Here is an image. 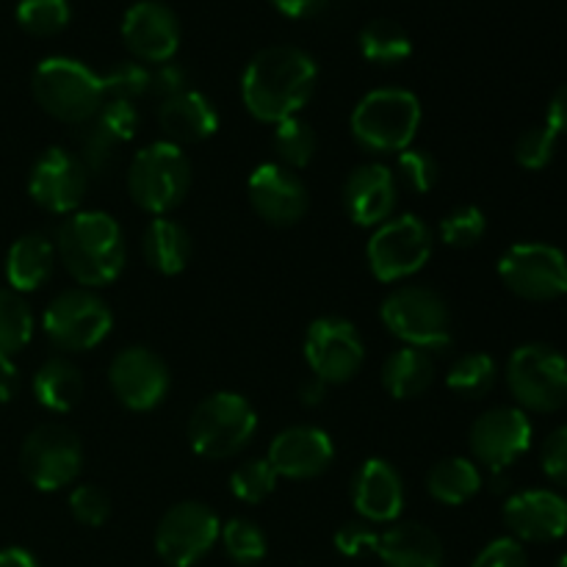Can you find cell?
<instances>
[{
  "label": "cell",
  "instance_id": "6da1fadb",
  "mask_svg": "<svg viewBox=\"0 0 567 567\" xmlns=\"http://www.w3.org/2000/svg\"><path fill=\"white\" fill-rule=\"evenodd\" d=\"M319 66L293 44H271L249 59L241 75V100L255 120L280 125L310 103Z\"/></svg>",
  "mask_w": 567,
  "mask_h": 567
},
{
  "label": "cell",
  "instance_id": "7a4b0ae2",
  "mask_svg": "<svg viewBox=\"0 0 567 567\" xmlns=\"http://www.w3.org/2000/svg\"><path fill=\"white\" fill-rule=\"evenodd\" d=\"M55 252L81 288L111 286L125 269V236L114 216L75 210L55 236Z\"/></svg>",
  "mask_w": 567,
  "mask_h": 567
},
{
  "label": "cell",
  "instance_id": "3957f363",
  "mask_svg": "<svg viewBox=\"0 0 567 567\" xmlns=\"http://www.w3.org/2000/svg\"><path fill=\"white\" fill-rule=\"evenodd\" d=\"M33 97L39 109L59 122L83 125L92 120L105 103L103 81L94 70H89L83 61L53 55V59L39 61L31 78Z\"/></svg>",
  "mask_w": 567,
  "mask_h": 567
},
{
  "label": "cell",
  "instance_id": "277c9868",
  "mask_svg": "<svg viewBox=\"0 0 567 567\" xmlns=\"http://www.w3.org/2000/svg\"><path fill=\"white\" fill-rule=\"evenodd\" d=\"M419 127L421 100L408 89H374L352 111V136L369 153H402Z\"/></svg>",
  "mask_w": 567,
  "mask_h": 567
},
{
  "label": "cell",
  "instance_id": "5b68a950",
  "mask_svg": "<svg viewBox=\"0 0 567 567\" xmlns=\"http://www.w3.org/2000/svg\"><path fill=\"white\" fill-rule=\"evenodd\" d=\"M380 319L393 338L421 352L452 347V310L446 299L426 286H402L382 299Z\"/></svg>",
  "mask_w": 567,
  "mask_h": 567
},
{
  "label": "cell",
  "instance_id": "8992f818",
  "mask_svg": "<svg viewBox=\"0 0 567 567\" xmlns=\"http://www.w3.org/2000/svg\"><path fill=\"white\" fill-rule=\"evenodd\" d=\"M258 432V413L233 391L205 396L188 419V443L203 460H230L249 446Z\"/></svg>",
  "mask_w": 567,
  "mask_h": 567
},
{
  "label": "cell",
  "instance_id": "52a82bcc",
  "mask_svg": "<svg viewBox=\"0 0 567 567\" xmlns=\"http://www.w3.org/2000/svg\"><path fill=\"white\" fill-rule=\"evenodd\" d=\"M192 188V161L177 144L153 142L133 155L127 166V192L142 210L166 216Z\"/></svg>",
  "mask_w": 567,
  "mask_h": 567
},
{
  "label": "cell",
  "instance_id": "ba28073f",
  "mask_svg": "<svg viewBox=\"0 0 567 567\" xmlns=\"http://www.w3.org/2000/svg\"><path fill=\"white\" fill-rule=\"evenodd\" d=\"M507 388L524 413H557L567 404V358L548 343H524L507 360Z\"/></svg>",
  "mask_w": 567,
  "mask_h": 567
},
{
  "label": "cell",
  "instance_id": "9c48e42d",
  "mask_svg": "<svg viewBox=\"0 0 567 567\" xmlns=\"http://www.w3.org/2000/svg\"><path fill=\"white\" fill-rule=\"evenodd\" d=\"M114 313L109 302L92 288L61 291L42 316V330L48 341L61 352H89L109 338Z\"/></svg>",
  "mask_w": 567,
  "mask_h": 567
},
{
  "label": "cell",
  "instance_id": "30bf717a",
  "mask_svg": "<svg viewBox=\"0 0 567 567\" xmlns=\"http://www.w3.org/2000/svg\"><path fill=\"white\" fill-rule=\"evenodd\" d=\"M435 238H432L430 225L421 216L404 214L391 216L374 227L365 247L371 275L380 282H399L419 275L430 260Z\"/></svg>",
  "mask_w": 567,
  "mask_h": 567
},
{
  "label": "cell",
  "instance_id": "8fae6325",
  "mask_svg": "<svg viewBox=\"0 0 567 567\" xmlns=\"http://www.w3.org/2000/svg\"><path fill=\"white\" fill-rule=\"evenodd\" d=\"M20 468L37 491L55 493L72 485L83 468V446L64 424H42L20 449Z\"/></svg>",
  "mask_w": 567,
  "mask_h": 567
},
{
  "label": "cell",
  "instance_id": "7c38bea8",
  "mask_svg": "<svg viewBox=\"0 0 567 567\" xmlns=\"http://www.w3.org/2000/svg\"><path fill=\"white\" fill-rule=\"evenodd\" d=\"M498 277L515 297L554 302L567 293V258L551 244H515L498 260Z\"/></svg>",
  "mask_w": 567,
  "mask_h": 567
},
{
  "label": "cell",
  "instance_id": "4fadbf2b",
  "mask_svg": "<svg viewBox=\"0 0 567 567\" xmlns=\"http://www.w3.org/2000/svg\"><path fill=\"white\" fill-rule=\"evenodd\" d=\"M221 535V520L208 504L181 502L155 526V551L169 567L203 563Z\"/></svg>",
  "mask_w": 567,
  "mask_h": 567
},
{
  "label": "cell",
  "instance_id": "5bb4252c",
  "mask_svg": "<svg viewBox=\"0 0 567 567\" xmlns=\"http://www.w3.org/2000/svg\"><path fill=\"white\" fill-rule=\"evenodd\" d=\"M305 360L321 382L343 385L363 369L365 343L352 321L324 316L316 319L305 336Z\"/></svg>",
  "mask_w": 567,
  "mask_h": 567
},
{
  "label": "cell",
  "instance_id": "9a60e30c",
  "mask_svg": "<svg viewBox=\"0 0 567 567\" xmlns=\"http://www.w3.org/2000/svg\"><path fill=\"white\" fill-rule=\"evenodd\" d=\"M89 188V172L75 153L50 147L33 161L28 175V194L48 214H75Z\"/></svg>",
  "mask_w": 567,
  "mask_h": 567
},
{
  "label": "cell",
  "instance_id": "2e32d148",
  "mask_svg": "<svg viewBox=\"0 0 567 567\" xmlns=\"http://www.w3.org/2000/svg\"><path fill=\"white\" fill-rule=\"evenodd\" d=\"M109 382L116 402L133 413L155 410L169 393V369L147 347H127L111 360Z\"/></svg>",
  "mask_w": 567,
  "mask_h": 567
},
{
  "label": "cell",
  "instance_id": "e0dca14e",
  "mask_svg": "<svg viewBox=\"0 0 567 567\" xmlns=\"http://www.w3.org/2000/svg\"><path fill=\"white\" fill-rule=\"evenodd\" d=\"M468 446L476 463L507 471L532 446V421L520 408H493L474 421Z\"/></svg>",
  "mask_w": 567,
  "mask_h": 567
},
{
  "label": "cell",
  "instance_id": "ac0fdd59",
  "mask_svg": "<svg viewBox=\"0 0 567 567\" xmlns=\"http://www.w3.org/2000/svg\"><path fill=\"white\" fill-rule=\"evenodd\" d=\"M249 203L255 214L275 227H291L308 214V186L288 166L269 161L249 175Z\"/></svg>",
  "mask_w": 567,
  "mask_h": 567
},
{
  "label": "cell",
  "instance_id": "d6986e66",
  "mask_svg": "<svg viewBox=\"0 0 567 567\" xmlns=\"http://www.w3.org/2000/svg\"><path fill=\"white\" fill-rule=\"evenodd\" d=\"M122 39L138 61L166 64L181 48V20L161 0H138L122 17Z\"/></svg>",
  "mask_w": 567,
  "mask_h": 567
},
{
  "label": "cell",
  "instance_id": "ffe728a7",
  "mask_svg": "<svg viewBox=\"0 0 567 567\" xmlns=\"http://www.w3.org/2000/svg\"><path fill=\"white\" fill-rule=\"evenodd\" d=\"M138 131V109L125 100H105L103 109L83 122L81 131V155L86 172L92 175H105L114 166L122 144L133 142Z\"/></svg>",
  "mask_w": 567,
  "mask_h": 567
},
{
  "label": "cell",
  "instance_id": "44dd1931",
  "mask_svg": "<svg viewBox=\"0 0 567 567\" xmlns=\"http://www.w3.org/2000/svg\"><path fill=\"white\" fill-rule=\"evenodd\" d=\"M266 460L282 480H316L332 465L336 446L319 426H288L271 441Z\"/></svg>",
  "mask_w": 567,
  "mask_h": 567
},
{
  "label": "cell",
  "instance_id": "7402d4cb",
  "mask_svg": "<svg viewBox=\"0 0 567 567\" xmlns=\"http://www.w3.org/2000/svg\"><path fill=\"white\" fill-rule=\"evenodd\" d=\"M502 515L518 543H554L567 535V498L554 491L515 493Z\"/></svg>",
  "mask_w": 567,
  "mask_h": 567
},
{
  "label": "cell",
  "instance_id": "603a6c76",
  "mask_svg": "<svg viewBox=\"0 0 567 567\" xmlns=\"http://www.w3.org/2000/svg\"><path fill=\"white\" fill-rule=\"evenodd\" d=\"M396 175L385 164H363L343 183V210L358 227H380L396 208Z\"/></svg>",
  "mask_w": 567,
  "mask_h": 567
},
{
  "label": "cell",
  "instance_id": "cb8c5ba5",
  "mask_svg": "<svg viewBox=\"0 0 567 567\" xmlns=\"http://www.w3.org/2000/svg\"><path fill=\"white\" fill-rule=\"evenodd\" d=\"M352 504L358 509L360 520H365V524H393L404 509L402 474L388 460H365L354 471Z\"/></svg>",
  "mask_w": 567,
  "mask_h": 567
},
{
  "label": "cell",
  "instance_id": "d4e9b609",
  "mask_svg": "<svg viewBox=\"0 0 567 567\" xmlns=\"http://www.w3.org/2000/svg\"><path fill=\"white\" fill-rule=\"evenodd\" d=\"M158 125L164 131L166 142L177 144V147L199 144L219 131V111L214 109V103L203 92L186 89V92L161 103Z\"/></svg>",
  "mask_w": 567,
  "mask_h": 567
},
{
  "label": "cell",
  "instance_id": "484cf974",
  "mask_svg": "<svg viewBox=\"0 0 567 567\" xmlns=\"http://www.w3.org/2000/svg\"><path fill=\"white\" fill-rule=\"evenodd\" d=\"M377 557L385 567H443V543L424 524H396L380 535Z\"/></svg>",
  "mask_w": 567,
  "mask_h": 567
},
{
  "label": "cell",
  "instance_id": "4316f807",
  "mask_svg": "<svg viewBox=\"0 0 567 567\" xmlns=\"http://www.w3.org/2000/svg\"><path fill=\"white\" fill-rule=\"evenodd\" d=\"M55 269V244L42 233H28L11 244L6 255V280L11 291L28 293L42 288Z\"/></svg>",
  "mask_w": 567,
  "mask_h": 567
},
{
  "label": "cell",
  "instance_id": "83f0119b",
  "mask_svg": "<svg viewBox=\"0 0 567 567\" xmlns=\"http://www.w3.org/2000/svg\"><path fill=\"white\" fill-rule=\"evenodd\" d=\"M192 236L181 221L169 216H155L142 236V255L147 266L158 275H181L192 260Z\"/></svg>",
  "mask_w": 567,
  "mask_h": 567
},
{
  "label": "cell",
  "instance_id": "f1b7e54d",
  "mask_svg": "<svg viewBox=\"0 0 567 567\" xmlns=\"http://www.w3.org/2000/svg\"><path fill=\"white\" fill-rule=\"evenodd\" d=\"M380 377L388 396L399 399V402H410V399L424 396L432 388V382H435V363H432L430 352L402 347L382 363Z\"/></svg>",
  "mask_w": 567,
  "mask_h": 567
},
{
  "label": "cell",
  "instance_id": "f546056e",
  "mask_svg": "<svg viewBox=\"0 0 567 567\" xmlns=\"http://www.w3.org/2000/svg\"><path fill=\"white\" fill-rule=\"evenodd\" d=\"M33 396L50 413H72L83 399V374L66 358H50L33 374Z\"/></svg>",
  "mask_w": 567,
  "mask_h": 567
},
{
  "label": "cell",
  "instance_id": "4dcf8cb0",
  "mask_svg": "<svg viewBox=\"0 0 567 567\" xmlns=\"http://www.w3.org/2000/svg\"><path fill=\"white\" fill-rule=\"evenodd\" d=\"M426 491L435 502L446 504V507H460L482 491V471L465 457H446L432 465L430 476H426Z\"/></svg>",
  "mask_w": 567,
  "mask_h": 567
},
{
  "label": "cell",
  "instance_id": "1f68e13d",
  "mask_svg": "<svg viewBox=\"0 0 567 567\" xmlns=\"http://www.w3.org/2000/svg\"><path fill=\"white\" fill-rule=\"evenodd\" d=\"M358 44L363 59L380 66L402 64L413 53L410 33L396 20H388V17H380V20H371L369 25H363Z\"/></svg>",
  "mask_w": 567,
  "mask_h": 567
},
{
  "label": "cell",
  "instance_id": "d6a6232c",
  "mask_svg": "<svg viewBox=\"0 0 567 567\" xmlns=\"http://www.w3.org/2000/svg\"><path fill=\"white\" fill-rule=\"evenodd\" d=\"M498 380V365L491 354L474 352L463 354L457 363L449 369L446 385L460 399H482L493 391Z\"/></svg>",
  "mask_w": 567,
  "mask_h": 567
},
{
  "label": "cell",
  "instance_id": "836d02e7",
  "mask_svg": "<svg viewBox=\"0 0 567 567\" xmlns=\"http://www.w3.org/2000/svg\"><path fill=\"white\" fill-rule=\"evenodd\" d=\"M33 313L17 291H0V360H11L31 343Z\"/></svg>",
  "mask_w": 567,
  "mask_h": 567
},
{
  "label": "cell",
  "instance_id": "e575fe53",
  "mask_svg": "<svg viewBox=\"0 0 567 567\" xmlns=\"http://www.w3.org/2000/svg\"><path fill=\"white\" fill-rule=\"evenodd\" d=\"M271 150L277 155V164L288 166L293 172L302 169L316 155V131L299 116L280 122L271 133Z\"/></svg>",
  "mask_w": 567,
  "mask_h": 567
},
{
  "label": "cell",
  "instance_id": "d590c367",
  "mask_svg": "<svg viewBox=\"0 0 567 567\" xmlns=\"http://www.w3.org/2000/svg\"><path fill=\"white\" fill-rule=\"evenodd\" d=\"M221 546H225V554L236 565H258L260 559L269 551V543H266L264 529H260L255 520L249 518H233L221 526L219 535Z\"/></svg>",
  "mask_w": 567,
  "mask_h": 567
},
{
  "label": "cell",
  "instance_id": "8d00e7d4",
  "mask_svg": "<svg viewBox=\"0 0 567 567\" xmlns=\"http://www.w3.org/2000/svg\"><path fill=\"white\" fill-rule=\"evenodd\" d=\"M70 0H20L17 22L31 37H55L70 25Z\"/></svg>",
  "mask_w": 567,
  "mask_h": 567
},
{
  "label": "cell",
  "instance_id": "74e56055",
  "mask_svg": "<svg viewBox=\"0 0 567 567\" xmlns=\"http://www.w3.org/2000/svg\"><path fill=\"white\" fill-rule=\"evenodd\" d=\"M277 480L280 476L275 474L269 460H247V463L233 471L230 493L244 504H260L275 493Z\"/></svg>",
  "mask_w": 567,
  "mask_h": 567
},
{
  "label": "cell",
  "instance_id": "f35d334b",
  "mask_svg": "<svg viewBox=\"0 0 567 567\" xmlns=\"http://www.w3.org/2000/svg\"><path fill=\"white\" fill-rule=\"evenodd\" d=\"M487 233V219L482 214V208L476 205H463V208H454L452 214L443 216L441 221V241L446 247L454 249H471L485 238Z\"/></svg>",
  "mask_w": 567,
  "mask_h": 567
},
{
  "label": "cell",
  "instance_id": "ab89813d",
  "mask_svg": "<svg viewBox=\"0 0 567 567\" xmlns=\"http://www.w3.org/2000/svg\"><path fill=\"white\" fill-rule=\"evenodd\" d=\"M103 81L105 100H125V103H136L138 97L150 94V70L142 61H120L111 66Z\"/></svg>",
  "mask_w": 567,
  "mask_h": 567
},
{
  "label": "cell",
  "instance_id": "60d3db41",
  "mask_svg": "<svg viewBox=\"0 0 567 567\" xmlns=\"http://www.w3.org/2000/svg\"><path fill=\"white\" fill-rule=\"evenodd\" d=\"M437 177H441V166H437L435 155L430 150L408 147L399 153L396 158V181H402L410 192L430 194L435 188Z\"/></svg>",
  "mask_w": 567,
  "mask_h": 567
},
{
  "label": "cell",
  "instance_id": "b9f144b4",
  "mask_svg": "<svg viewBox=\"0 0 567 567\" xmlns=\"http://www.w3.org/2000/svg\"><path fill=\"white\" fill-rule=\"evenodd\" d=\"M559 136L551 127H529L526 133H520V138L515 142V161H518L524 169H546L554 161L557 153Z\"/></svg>",
  "mask_w": 567,
  "mask_h": 567
},
{
  "label": "cell",
  "instance_id": "7bdbcfd3",
  "mask_svg": "<svg viewBox=\"0 0 567 567\" xmlns=\"http://www.w3.org/2000/svg\"><path fill=\"white\" fill-rule=\"evenodd\" d=\"M70 513L83 526H103L111 515V498L97 485H78L70 496Z\"/></svg>",
  "mask_w": 567,
  "mask_h": 567
},
{
  "label": "cell",
  "instance_id": "ee69618b",
  "mask_svg": "<svg viewBox=\"0 0 567 567\" xmlns=\"http://www.w3.org/2000/svg\"><path fill=\"white\" fill-rule=\"evenodd\" d=\"M377 543H380V535L374 532V526L365 524V520H349L341 529L336 532V548L343 554V557H363V554L374 551Z\"/></svg>",
  "mask_w": 567,
  "mask_h": 567
},
{
  "label": "cell",
  "instance_id": "f6af8a7d",
  "mask_svg": "<svg viewBox=\"0 0 567 567\" xmlns=\"http://www.w3.org/2000/svg\"><path fill=\"white\" fill-rule=\"evenodd\" d=\"M471 567H529V557L515 537H498L476 554Z\"/></svg>",
  "mask_w": 567,
  "mask_h": 567
},
{
  "label": "cell",
  "instance_id": "bcb514c9",
  "mask_svg": "<svg viewBox=\"0 0 567 567\" xmlns=\"http://www.w3.org/2000/svg\"><path fill=\"white\" fill-rule=\"evenodd\" d=\"M540 463L543 474L554 482V485L567 487V424L554 430L551 435L546 437L540 449Z\"/></svg>",
  "mask_w": 567,
  "mask_h": 567
},
{
  "label": "cell",
  "instance_id": "7dc6e473",
  "mask_svg": "<svg viewBox=\"0 0 567 567\" xmlns=\"http://www.w3.org/2000/svg\"><path fill=\"white\" fill-rule=\"evenodd\" d=\"M188 89V72L183 70L175 61H166V64H158L155 70H150V94L161 97V103L175 94L186 92Z\"/></svg>",
  "mask_w": 567,
  "mask_h": 567
},
{
  "label": "cell",
  "instance_id": "c3c4849f",
  "mask_svg": "<svg viewBox=\"0 0 567 567\" xmlns=\"http://www.w3.org/2000/svg\"><path fill=\"white\" fill-rule=\"evenodd\" d=\"M330 0H271L277 11L282 17H291V20H308V17L321 14L327 9Z\"/></svg>",
  "mask_w": 567,
  "mask_h": 567
},
{
  "label": "cell",
  "instance_id": "681fc988",
  "mask_svg": "<svg viewBox=\"0 0 567 567\" xmlns=\"http://www.w3.org/2000/svg\"><path fill=\"white\" fill-rule=\"evenodd\" d=\"M546 127H551L557 136H567V83L554 92L546 111Z\"/></svg>",
  "mask_w": 567,
  "mask_h": 567
},
{
  "label": "cell",
  "instance_id": "f907efd6",
  "mask_svg": "<svg viewBox=\"0 0 567 567\" xmlns=\"http://www.w3.org/2000/svg\"><path fill=\"white\" fill-rule=\"evenodd\" d=\"M20 393V369L11 360H0V404H9Z\"/></svg>",
  "mask_w": 567,
  "mask_h": 567
},
{
  "label": "cell",
  "instance_id": "816d5d0a",
  "mask_svg": "<svg viewBox=\"0 0 567 567\" xmlns=\"http://www.w3.org/2000/svg\"><path fill=\"white\" fill-rule=\"evenodd\" d=\"M327 396V382H321L319 377H310V380L302 382V388H299V402L305 404V408H319L321 402H324Z\"/></svg>",
  "mask_w": 567,
  "mask_h": 567
},
{
  "label": "cell",
  "instance_id": "f5cc1de1",
  "mask_svg": "<svg viewBox=\"0 0 567 567\" xmlns=\"http://www.w3.org/2000/svg\"><path fill=\"white\" fill-rule=\"evenodd\" d=\"M0 567H39L37 557L25 548H0Z\"/></svg>",
  "mask_w": 567,
  "mask_h": 567
},
{
  "label": "cell",
  "instance_id": "db71d44e",
  "mask_svg": "<svg viewBox=\"0 0 567 567\" xmlns=\"http://www.w3.org/2000/svg\"><path fill=\"white\" fill-rule=\"evenodd\" d=\"M557 567H567V554H565V557H563V559H559V563H557Z\"/></svg>",
  "mask_w": 567,
  "mask_h": 567
}]
</instances>
